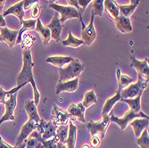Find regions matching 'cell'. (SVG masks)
<instances>
[{
    "mask_svg": "<svg viewBox=\"0 0 149 148\" xmlns=\"http://www.w3.org/2000/svg\"><path fill=\"white\" fill-rule=\"evenodd\" d=\"M149 124V119L146 118H136L130 122L129 125H130L134 130L135 136L136 138H139L140 134L145 129H147Z\"/></svg>",
    "mask_w": 149,
    "mask_h": 148,
    "instance_id": "obj_18",
    "label": "cell"
},
{
    "mask_svg": "<svg viewBox=\"0 0 149 148\" xmlns=\"http://www.w3.org/2000/svg\"><path fill=\"white\" fill-rule=\"evenodd\" d=\"M116 75H117V80H118V89L119 90H121L125 88L126 87H128L130 84L132 83L133 79L126 75V74H121V72H120V69H117V72H116Z\"/></svg>",
    "mask_w": 149,
    "mask_h": 148,
    "instance_id": "obj_29",
    "label": "cell"
},
{
    "mask_svg": "<svg viewBox=\"0 0 149 148\" xmlns=\"http://www.w3.org/2000/svg\"><path fill=\"white\" fill-rule=\"evenodd\" d=\"M24 9H23V1H20L19 3H16L15 5L12 6L11 7H9L7 10H6L4 13H3V16H6V15H15L21 22L23 21L22 18L24 16Z\"/></svg>",
    "mask_w": 149,
    "mask_h": 148,
    "instance_id": "obj_20",
    "label": "cell"
},
{
    "mask_svg": "<svg viewBox=\"0 0 149 148\" xmlns=\"http://www.w3.org/2000/svg\"><path fill=\"white\" fill-rule=\"evenodd\" d=\"M84 71V66L79 59L73 58L68 65L59 69V82L78 78Z\"/></svg>",
    "mask_w": 149,
    "mask_h": 148,
    "instance_id": "obj_2",
    "label": "cell"
},
{
    "mask_svg": "<svg viewBox=\"0 0 149 148\" xmlns=\"http://www.w3.org/2000/svg\"><path fill=\"white\" fill-rule=\"evenodd\" d=\"M137 143L140 148H149V134L147 129H145L140 136L137 138Z\"/></svg>",
    "mask_w": 149,
    "mask_h": 148,
    "instance_id": "obj_35",
    "label": "cell"
},
{
    "mask_svg": "<svg viewBox=\"0 0 149 148\" xmlns=\"http://www.w3.org/2000/svg\"><path fill=\"white\" fill-rule=\"evenodd\" d=\"M0 148H19L17 146H12L10 145H8L6 142H5L3 140V138L0 137Z\"/></svg>",
    "mask_w": 149,
    "mask_h": 148,
    "instance_id": "obj_44",
    "label": "cell"
},
{
    "mask_svg": "<svg viewBox=\"0 0 149 148\" xmlns=\"http://www.w3.org/2000/svg\"><path fill=\"white\" fill-rule=\"evenodd\" d=\"M104 11L108 15L113 21H116L120 16L119 5L114 0H104Z\"/></svg>",
    "mask_w": 149,
    "mask_h": 148,
    "instance_id": "obj_16",
    "label": "cell"
},
{
    "mask_svg": "<svg viewBox=\"0 0 149 148\" xmlns=\"http://www.w3.org/2000/svg\"><path fill=\"white\" fill-rule=\"evenodd\" d=\"M62 44L64 47H73V48H78L82 44H84V42H83L82 39H79V38H75L72 35V31H70L69 34H68V38H67L65 40H63Z\"/></svg>",
    "mask_w": 149,
    "mask_h": 148,
    "instance_id": "obj_30",
    "label": "cell"
},
{
    "mask_svg": "<svg viewBox=\"0 0 149 148\" xmlns=\"http://www.w3.org/2000/svg\"><path fill=\"white\" fill-rule=\"evenodd\" d=\"M25 142H26V148H34L37 145V144L38 143V141L34 138H30Z\"/></svg>",
    "mask_w": 149,
    "mask_h": 148,
    "instance_id": "obj_41",
    "label": "cell"
},
{
    "mask_svg": "<svg viewBox=\"0 0 149 148\" xmlns=\"http://www.w3.org/2000/svg\"><path fill=\"white\" fill-rule=\"evenodd\" d=\"M115 24L117 29L123 33H129L133 31V27L131 25V22L130 17H125L120 15L115 21Z\"/></svg>",
    "mask_w": 149,
    "mask_h": 148,
    "instance_id": "obj_22",
    "label": "cell"
},
{
    "mask_svg": "<svg viewBox=\"0 0 149 148\" xmlns=\"http://www.w3.org/2000/svg\"><path fill=\"white\" fill-rule=\"evenodd\" d=\"M73 58L70 56H49L46 59V62L55 65L57 68H63V67L69 63L72 62Z\"/></svg>",
    "mask_w": 149,
    "mask_h": 148,
    "instance_id": "obj_24",
    "label": "cell"
},
{
    "mask_svg": "<svg viewBox=\"0 0 149 148\" xmlns=\"http://www.w3.org/2000/svg\"><path fill=\"white\" fill-rule=\"evenodd\" d=\"M97 103V98L96 94H95L94 90H88L85 93L84 95V98L83 101L81 102L82 105L85 107V108H88V107H90L91 105L95 104Z\"/></svg>",
    "mask_w": 149,
    "mask_h": 148,
    "instance_id": "obj_32",
    "label": "cell"
},
{
    "mask_svg": "<svg viewBox=\"0 0 149 148\" xmlns=\"http://www.w3.org/2000/svg\"><path fill=\"white\" fill-rule=\"evenodd\" d=\"M40 12H41V8H40V6L38 5V3L35 4L32 6L31 8V17L32 19H38L39 15H40Z\"/></svg>",
    "mask_w": 149,
    "mask_h": 148,
    "instance_id": "obj_38",
    "label": "cell"
},
{
    "mask_svg": "<svg viewBox=\"0 0 149 148\" xmlns=\"http://www.w3.org/2000/svg\"><path fill=\"white\" fill-rule=\"evenodd\" d=\"M148 87V81L142 79L140 77H138V81L136 83H131L125 88L120 90V97L123 99L125 98H134L139 94H141Z\"/></svg>",
    "mask_w": 149,
    "mask_h": 148,
    "instance_id": "obj_4",
    "label": "cell"
},
{
    "mask_svg": "<svg viewBox=\"0 0 149 148\" xmlns=\"http://www.w3.org/2000/svg\"><path fill=\"white\" fill-rule=\"evenodd\" d=\"M47 28L49 29L50 33H51V38L55 39L56 42H61V33L63 30V24L61 23L58 16L56 15L52 18V21L50 22L49 24H47Z\"/></svg>",
    "mask_w": 149,
    "mask_h": 148,
    "instance_id": "obj_13",
    "label": "cell"
},
{
    "mask_svg": "<svg viewBox=\"0 0 149 148\" xmlns=\"http://www.w3.org/2000/svg\"><path fill=\"white\" fill-rule=\"evenodd\" d=\"M138 6H139V4H130V5H127V6H119L120 15H123V16H125V17H130L134 13V11L136 10Z\"/></svg>",
    "mask_w": 149,
    "mask_h": 148,
    "instance_id": "obj_34",
    "label": "cell"
},
{
    "mask_svg": "<svg viewBox=\"0 0 149 148\" xmlns=\"http://www.w3.org/2000/svg\"><path fill=\"white\" fill-rule=\"evenodd\" d=\"M56 148H66V145H65L63 143L57 142V144H56Z\"/></svg>",
    "mask_w": 149,
    "mask_h": 148,
    "instance_id": "obj_47",
    "label": "cell"
},
{
    "mask_svg": "<svg viewBox=\"0 0 149 148\" xmlns=\"http://www.w3.org/2000/svg\"><path fill=\"white\" fill-rule=\"evenodd\" d=\"M36 130L41 135L43 139L47 140L55 137L56 131V126L54 125L52 122H47L43 119H40Z\"/></svg>",
    "mask_w": 149,
    "mask_h": 148,
    "instance_id": "obj_8",
    "label": "cell"
},
{
    "mask_svg": "<svg viewBox=\"0 0 149 148\" xmlns=\"http://www.w3.org/2000/svg\"><path fill=\"white\" fill-rule=\"evenodd\" d=\"M18 32V31H12L6 28V27H4V28H1L0 37H1L3 41H5L9 46V47H13L16 44Z\"/></svg>",
    "mask_w": 149,
    "mask_h": 148,
    "instance_id": "obj_17",
    "label": "cell"
},
{
    "mask_svg": "<svg viewBox=\"0 0 149 148\" xmlns=\"http://www.w3.org/2000/svg\"><path fill=\"white\" fill-rule=\"evenodd\" d=\"M80 148H90V146H89L88 145H87V144H85V145H83L82 146H81Z\"/></svg>",
    "mask_w": 149,
    "mask_h": 148,
    "instance_id": "obj_49",
    "label": "cell"
},
{
    "mask_svg": "<svg viewBox=\"0 0 149 148\" xmlns=\"http://www.w3.org/2000/svg\"><path fill=\"white\" fill-rule=\"evenodd\" d=\"M85 110L86 108L82 105L81 103L79 104H72L69 107L68 110H67V113H69L71 119L73 120H77L80 122H85Z\"/></svg>",
    "mask_w": 149,
    "mask_h": 148,
    "instance_id": "obj_14",
    "label": "cell"
},
{
    "mask_svg": "<svg viewBox=\"0 0 149 148\" xmlns=\"http://www.w3.org/2000/svg\"><path fill=\"white\" fill-rule=\"evenodd\" d=\"M91 1H93V0H78V4H79V6H81L80 11H84V10L88 7V6L89 5V3H90Z\"/></svg>",
    "mask_w": 149,
    "mask_h": 148,
    "instance_id": "obj_42",
    "label": "cell"
},
{
    "mask_svg": "<svg viewBox=\"0 0 149 148\" xmlns=\"http://www.w3.org/2000/svg\"><path fill=\"white\" fill-rule=\"evenodd\" d=\"M142 94H139V95L134 97V98H125L123 99L121 98L120 101H123L126 104H129L130 106V110L134 112V113H139L141 112V97H142Z\"/></svg>",
    "mask_w": 149,
    "mask_h": 148,
    "instance_id": "obj_26",
    "label": "cell"
},
{
    "mask_svg": "<svg viewBox=\"0 0 149 148\" xmlns=\"http://www.w3.org/2000/svg\"><path fill=\"white\" fill-rule=\"evenodd\" d=\"M56 0H51V3H55Z\"/></svg>",
    "mask_w": 149,
    "mask_h": 148,
    "instance_id": "obj_50",
    "label": "cell"
},
{
    "mask_svg": "<svg viewBox=\"0 0 149 148\" xmlns=\"http://www.w3.org/2000/svg\"><path fill=\"white\" fill-rule=\"evenodd\" d=\"M140 0H130V3L131 4H139Z\"/></svg>",
    "mask_w": 149,
    "mask_h": 148,
    "instance_id": "obj_48",
    "label": "cell"
},
{
    "mask_svg": "<svg viewBox=\"0 0 149 148\" xmlns=\"http://www.w3.org/2000/svg\"><path fill=\"white\" fill-rule=\"evenodd\" d=\"M69 130H68V136L64 142L66 148H75L76 140H77V127L72 123L69 122Z\"/></svg>",
    "mask_w": 149,
    "mask_h": 148,
    "instance_id": "obj_25",
    "label": "cell"
},
{
    "mask_svg": "<svg viewBox=\"0 0 149 148\" xmlns=\"http://www.w3.org/2000/svg\"><path fill=\"white\" fill-rule=\"evenodd\" d=\"M6 0H0V11H2L5 5H6Z\"/></svg>",
    "mask_w": 149,
    "mask_h": 148,
    "instance_id": "obj_46",
    "label": "cell"
},
{
    "mask_svg": "<svg viewBox=\"0 0 149 148\" xmlns=\"http://www.w3.org/2000/svg\"><path fill=\"white\" fill-rule=\"evenodd\" d=\"M52 122L55 126H62V125H66L68 124L71 117L69 113L67 112L63 111L61 108L56 105L54 104L53 106V111H52Z\"/></svg>",
    "mask_w": 149,
    "mask_h": 148,
    "instance_id": "obj_10",
    "label": "cell"
},
{
    "mask_svg": "<svg viewBox=\"0 0 149 148\" xmlns=\"http://www.w3.org/2000/svg\"><path fill=\"white\" fill-rule=\"evenodd\" d=\"M33 67L34 63L32 61V56L31 49H24L22 53V68L17 77L16 83L19 85H27L31 83L33 88L34 94V103L37 105L40 100V94L38 90L35 79L33 77Z\"/></svg>",
    "mask_w": 149,
    "mask_h": 148,
    "instance_id": "obj_1",
    "label": "cell"
},
{
    "mask_svg": "<svg viewBox=\"0 0 149 148\" xmlns=\"http://www.w3.org/2000/svg\"><path fill=\"white\" fill-rule=\"evenodd\" d=\"M120 99H121V97H120V90L118 89V90L116 91L115 95H114L113 97H110V98H108V99L105 101V103H104V106H103L102 116L109 114V113H111L112 109L113 108V106L115 105V104L118 103L119 101H120Z\"/></svg>",
    "mask_w": 149,
    "mask_h": 148,
    "instance_id": "obj_23",
    "label": "cell"
},
{
    "mask_svg": "<svg viewBox=\"0 0 149 148\" xmlns=\"http://www.w3.org/2000/svg\"><path fill=\"white\" fill-rule=\"evenodd\" d=\"M50 1H51V0H50Z\"/></svg>",
    "mask_w": 149,
    "mask_h": 148,
    "instance_id": "obj_54",
    "label": "cell"
},
{
    "mask_svg": "<svg viewBox=\"0 0 149 148\" xmlns=\"http://www.w3.org/2000/svg\"><path fill=\"white\" fill-rule=\"evenodd\" d=\"M17 105V94L13 93L8 97V99L5 103L6 106V113L3 115V117L0 119V126L2 125L5 122L8 120H15V110Z\"/></svg>",
    "mask_w": 149,
    "mask_h": 148,
    "instance_id": "obj_7",
    "label": "cell"
},
{
    "mask_svg": "<svg viewBox=\"0 0 149 148\" xmlns=\"http://www.w3.org/2000/svg\"><path fill=\"white\" fill-rule=\"evenodd\" d=\"M22 1H23V9L25 11L31 8L33 5L38 3L39 0H22Z\"/></svg>",
    "mask_w": 149,
    "mask_h": 148,
    "instance_id": "obj_40",
    "label": "cell"
},
{
    "mask_svg": "<svg viewBox=\"0 0 149 148\" xmlns=\"http://www.w3.org/2000/svg\"><path fill=\"white\" fill-rule=\"evenodd\" d=\"M25 85H19L17 87H15V88H12L9 91H6L3 88L0 87V104H4L6 103V101L8 99V97L13 93H16L20 88H22V87H24Z\"/></svg>",
    "mask_w": 149,
    "mask_h": 148,
    "instance_id": "obj_33",
    "label": "cell"
},
{
    "mask_svg": "<svg viewBox=\"0 0 149 148\" xmlns=\"http://www.w3.org/2000/svg\"><path fill=\"white\" fill-rule=\"evenodd\" d=\"M0 41H3V40H2V38H1V37H0Z\"/></svg>",
    "mask_w": 149,
    "mask_h": 148,
    "instance_id": "obj_51",
    "label": "cell"
},
{
    "mask_svg": "<svg viewBox=\"0 0 149 148\" xmlns=\"http://www.w3.org/2000/svg\"><path fill=\"white\" fill-rule=\"evenodd\" d=\"M36 23H37V20H35V19H30V20H26V21H22V29L18 32L16 44H20L22 42V35H23V33L25 31H31V30H34L35 29Z\"/></svg>",
    "mask_w": 149,
    "mask_h": 148,
    "instance_id": "obj_27",
    "label": "cell"
},
{
    "mask_svg": "<svg viewBox=\"0 0 149 148\" xmlns=\"http://www.w3.org/2000/svg\"><path fill=\"white\" fill-rule=\"evenodd\" d=\"M35 30L38 32V34L39 35L40 38H41L42 42L44 43L45 46H47V44L49 43L50 39H51V33L48 28H47L46 26H44L40 21L39 18L37 19V23H36V27Z\"/></svg>",
    "mask_w": 149,
    "mask_h": 148,
    "instance_id": "obj_19",
    "label": "cell"
},
{
    "mask_svg": "<svg viewBox=\"0 0 149 148\" xmlns=\"http://www.w3.org/2000/svg\"><path fill=\"white\" fill-rule=\"evenodd\" d=\"M66 1H67V3H68V5H69L70 6L75 7V8L79 11V15H81V11H80V7H79V4H78V0H66ZM81 16H82V15H81Z\"/></svg>",
    "mask_w": 149,
    "mask_h": 148,
    "instance_id": "obj_43",
    "label": "cell"
},
{
    "mask_svg": "<svg viewBox=\"0 0 149 148\" xmlns=\"http://www.w3.org/2000/svg\"><path fill=\"white\" fill-rule=\"evenodd\" d=\"M6 22L3 15L0 13V27H1V28H4V27H6Z\"/></svg>",
    "mask_w": 149,
    "mask_h": 148,
    "instance_id": "obj_45",
    "label": "cell"
},
{
    "mask_svg": "<svg viewBox=\"0 0 149 148\" xmlns=\"http://www.w3.org/2000/svg\"><path fill=\"white\" fill-rule=\"evenodd\" d=\"M136 118H146L149 119L148 115L145 114L142 112L139 113H134L132 111H128L123 117H116L113 113H109V119H110V122H115L116 124H118L121 130H124L128 125L130 124V122L131 120H133L134 119Z\"/></svg>",
    "mask_w": 149,
    "mask_h": 148,
    "instance_id": "obj_5",
    "label": "cell"
},
{
    "mask_svg": "<svg viewBox=\"0 0 149 148\" xmlns=\"http://www.w3.org/2000/svg\"><path fill=\"white\" fill-rule=\"evenodd\" d=\"M24 109L28 114L29 120H32L34 122L38 124L39 120H40V117L38 115V110H37V105L35 104L33 100H27L24 105Z\"/></svg>",
    "mask_w": 149,
    "mask_h": 148,
    "instance_id": "obj_21",
    "label": "cell"
},
{
    "mask_svg": "<svg viewBox=\"0 0 149 148\" xmlns=\"http://www.w3.org/2000/svg\"><path fill=\"white\" fill-rule=\"evenodd\" d=\"M104 0H93L92 2V12L95 15L102 16L104 12Z\"/></svg>",
    "mask_w": 149,
    "mask_h": 148,
    "instance_id": "obj_36",
    "label": "cell"
},
{
    "mask_svg": "<svg viewBox=\"0 0 149 148\" xmlns=\"http://www.w3.org/2000/svg\"><path fill=\"white\" fill-rule=\"evenodd\" d=\"M49 7L54 9L55 11H56L57 13H60L61 17L59 18L60 22L62 24H63L67 20H71V19H74V18H79L81 22V27L85 26L83 20H82V16L79 15V11L72 6H60L55 3H51L49 5Z\"/></svg>",
    "mask_w": 149,
    "mask_h": 148,
    "instance_id": "obj_3",
    "label": "cell"
},
{
    "mask_svg": "<svg viewBox=\"0 0 149 148\" xmlns=\"http://www.w3.org/2000/svg\"><path fill=\"white\" fill-rule=\"evenodd\" d=\"M23 146H24V145H22V146H21V147H19V148H22Z\"/></svg>",
    "mask_w": 149,
    "mask_h": 148,
    "instance_id": "obj_52",
    "label": "cell"
},
{
    "mask_svg": "<svg viewBox=\"0 0 149 148\" xmlns=\"http://www.w3.org/2000/svg\"><path fill=\"white\" fill-rule=\"evenodd\" d=\"M131 66L136 69L138 72V77H140L142 79L148 81L149 77V66H148V58H145L142 61L138 60L134 56H131Z\"/></svg>",
    "mask_w": 149,
    "mask_h": 148,
    "instance_id": "obj_9",
    "label": "cell"
},
{
    "mask_svg": "<svg viewBox=\"0 0 149 148\" xmlns=\"http://www.w3.org/2000/svg\"><path fill=\"white\" fill-rule=\"evenodd\" d=\"M94 19H95V15L94 13H91V20L89 24L85 27L84 29H82V40L86 46H90L97 38V31L95 30V26H94Z\"/></svg>",
    "mask_w": 149,
    "mask_h": 148,
    "instance_id": "obj_12",
    "label": "cell"
},
{
    "mask_svg": "<svg viewBox=\"0 0 149 148\" xmlns=\"http://www.w3.org/2000/svg\"><path fill=\"white\" fill-rule=\"evenodd\" d=\"M37 127H38V124L34 122V120H28V122H27L21 129V132L16 138L15 145L17 147H19V145H22L26 141V139L28 138V137H30L31 134L34 130H36Z\"/></svg>",
    "mask_w": 149,
    "mask_h": 148,
    "instance_id": "obj_11",
    "label": "cell"
},
{
    "mask_svg": "<svg viewBox=\"0 0 149 148\" xmlns=\"http://www.w3.org/2000/svg\"><path fill=\"white\" fill-rule=\"evenodd\" d=\"M79 87V77L75 78L71 80H67V81L59 82L56 85V94L59 95L62 92H74L78 89Z\"/></svg>",
    "mask_w": 149,
    "mask_h": 148,
    "instance_id": "obj_15",
    "label": "cell"
},
{
    "mask_svg": "<svg viewBox=\"0 0 149 148\" xmlns=\"http://www.w3.org/2000/svg\"><path fill=\"white\" fill-rule=\"evenodd\" d=\"M97 148H99V147H97Z\"/></svg>",
    "mask_w": 149,
    "mask_h": 148,
    "instance_id": "obj_53",
    "label": "cell"
},
{
    "mask_svg": "<svg viewBox=\"0 0 149 148\" xmlns=\"http://www.w3.org/2000/svg\"><path fill=\"white\" fill-rule=\"evenodd\" d=\"M110 123L109 114L102 116V120L99 122H91L87 125L88 131L90 132L91 136H98L100 138H104L106 130Z\"/></svg>",
    "mask_w": 149,
    "mask_h": 148,
    "instance_id": "obj_6",
    "label": "cell"
},
{
    "mask_svg": "<svg viewBox=\"0 0 149 148\" xmlns=\"http://www.w3.org/2000/svg\"><path fill=\"white\" fill-rule=\"evenodd\" d=\"M68 130H69V125L68 124L59 126L56 129V135L54 138L56 139L57 142H61V143L64 144V142L67 138V136H68Z\"/></svg>",
    "mask_w": 149,
    "mask_h": 148,
    "instance_id": "obj_31",
    "label": "cell"
},
{
    "mask_svg": "<svg viewBox=\"0 0 149 148\" xmlns=\"http://www.w3.org/2000/svg\"><path fill=\"white\" fill-rule=\"evenodd\" d=\"M30 138H36L38 142H40L42 144L43 147L44 148H56V144H57V141L55 138H52L50 139H47V140H45L42 138L41 135L37 131V130H34L31 135H30Z\"/></svg>",
    "mask_w": 149,
    "mask_h": 148,
    "instance_id": "obj_28",
    "label": "cell"
},
{
    "mask_svg": "<svg viewBox=\"0 0 149 148\" xmlns=\"http://www.w3.org/2000/svg\"><path fill=\"white\" fill-rule=\"evenodd\" d=\"M101 144V138L98 136H91L90 139V145L94 148H97L100 146Z\"/></svg>",
    "mask_w": 149,
    "mask_h": 148,
    "instance_id": "obj_39",
    "label": "cell"
},
{
    "mask_svg": "<svg viewBox=\"0 0 149 148\" xmlns=\"http://www.w3.org/2000/svg\"><path fill=\"white\" fill-rule=\"evenodd\" d=\"M35 41V38L31 37L28 34H24L22 35V49H31L33 42Z\"/></svg>",
    "mask_w": 149,
    "mask_h": 148,
    "instance_id": "obj_37",
    "label": "cell"
}]
</instances>
